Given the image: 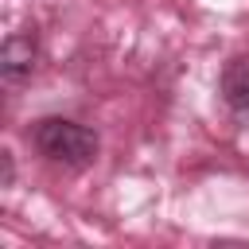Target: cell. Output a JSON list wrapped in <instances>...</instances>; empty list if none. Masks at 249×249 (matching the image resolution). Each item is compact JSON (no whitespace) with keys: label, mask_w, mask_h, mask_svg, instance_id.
<instances>
[{"label":"cell","mask_w":249,"mask_h":249,"mask_svg":"<svg viewBox=\"0 0 249 249\" xmlns=\"http://www.w3.org/2000/svg\"><path fill=\"white\" fill-rule=\"evenodd\" d=\"M31 140H35L39 156H47L51 163H62V167H86L97 156V132L78 121H66V117H43L35 124Z\"/></svg>","instance_id":"6da1fadb"},{"label":"cell","mask_w":249,"mask_h":249,"mask_svg":"<svg viewBox=\"0 0 249 249\" xmlns=\"http://www.w3.org/2000/svg\"><path fill=\"white\" fill-rule=\"evenodd\" d=\"M35 58H39L35 31H16V35H8L4 47H0V74H4V82H23V78H31Z\"/></svg>","instance_id":"7a4b0ae2"},{"label":"cell","mask_w":249,"mask_h":249,"mask_svg":"<svg viewBox=\"0 0 249 249\" xmlns=\"http://www.w3.org/2000/svg\"><path fill=\"white\" fill-rule=\"evenodd\" d=\"M218 86H222V101H226L237 117H249V58L226 62Z\"/></svg>","instance_id":"3957f363"},{"label":"cell","mask_w":249,"mask_h":249,"mask_svg":"<svg viewBox=\"0 0 249 249\" xmlns=\"http://www.w3.org/2000/svg\"><path fill=\"white\" fill-rule=\"evenodd\" d=\"M0 187H12V179H16V163H12V152H0Z\"/></svg>","instance_id":"277c9868"}]
</instances>
